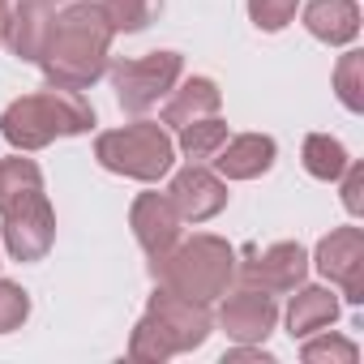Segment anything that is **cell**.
Returning <instances> with one entry per match:
<instances>
[{
    "label": "cell",
    "instance_id": "1",
    "mask_svg": "<svg viewBox=\"0 0 364 364\" xmlns=\"http://www.w3.org/2000/svg\"><path fill=\"white\" fill-rule=\"evenodd\" d=\"M112 26L103 18L99 5L77 0V5L60 9L48 26V43L39 52V69L48 77V86H65V90H86L107 73V48H112Z\"/></svg>",
    "mask_w": 364,
    "mask_h": 364
},
{
    "label": "cell",
    "instance_id": "2",
    "mask_svg": "<svg viewBox=\"0 0 364 364\" xmlns=\"http://www.w3.org/2000/svg\"><path fill=\"white\" fill-rule=\"evenodd\" d=\"M0 223H5V249L18 262H39L56 240V215L43 193V171L35 159H5L0 163Z\"/></svg>",
    "mask_w": 364,
    "mask_h": 364
},
{
    "label": "cell",
    "instance_id": "3",
    "mask_svg": "<svg viewBox=\"0 0 364 364\" xmlns=\"http://www.w3.org/2000/svg\"><path fill=\"white\" fill-rule=\"evenodd\" d=\"M90 124H95V107L82 99V90H65V86L26 95V99L9 103L5 116H0V133H5V141L14 150H43L56 137L86 133Z\"/></svg>",
    "mask_w": 364,
    "mask_h": 364
},
{
    "label": "cell",
    "instance_id": "4",
    "mask_svg": "<svg viewBox=\"0 0 364 364\" xmlns=\"http://www.w3.org/2000/svg\"><path fill=\"white\" fill-rule=\"evenodd\" d=\"M150 270H154V279H159L163 287H171V291H180V296L215 300V296H223L228 283L236 279V253H232V245L219 240V236H193V240H185V245L176 240V249H171L167 257H159Z\"/></svg>",
    "mask_w": 364,
    "mask_h": 364
},
{
    "label": "cell",
    "instance_id": "5",
    "mask_svg": "<svg viewBox=\"0 0 364 364\" xmlns=\"http://www.w3.org/2000/svg\"><path fill=\"white\" fill-rule=\"evenodd\" d=\"M95 159L116 171V176H133V180H159L167 176L171 159H176V146L167 137L163 124L154 120H137V124H124V129H112L95 141Z\"/></svg>",
    "mask_w": 364,
    "mask_h": 364
},
{
    "label": "cell",
    "instance_id": "6",
    "mask_svg": "<svg viewBox=\"0 0 364 364\" xmlns=\"http://www.w3.org/2000/svg\"><path fill=\"white\" fill-rule=\"evenodd\" d=\"M180 69H185L180 52H150V56H137V60H120V65H112V86H116L120 107L133 112V116L150 112L163 95L176 90Z\"/></svg>",
    "mask_w": 364,
    "mask_h": 364
},
{
    "label": "cell",
    "instance_id": "7",
    "mask_svg": "<svg viewBox=\"0 0 364 364\" xmlns=\"http://www.w3.org/2000/svg\"><path fill=\"white\" fill-rule=\"evenodd\" d=\"M146 317L159 326V334L167 338L171 355H176V351H193V347H202L206 334H210V326H215L206 300L180 296V291H171V287H159V291L150 296Z\"/></svg>",
    "mask_w": 364,
    "mask_h": 364
},
{
    "label": "cell",
    "instance_id": "8",
    "mask_svg": "<svg viewBox=\"0 0 364 364\" xmlns=\"http://www.w3.org/2000/svg\"><path fill=\"white\" fill-rule=\"evenodd\" d=\"M240 283L253 287V291H266V296H283V291H296L309 274V253L296 245V240H279L270 245L266 253H249V262L236 266Z\"/></svg>",
    "mask_w": 364,
    "mask_h": 364
},
{
    "label": "cell",
    "instance_id": "9",
    "mask_svg": "<svg viewBox=\"0 0 364 364\" xmlns=\"http://www.w3.org/2000/svg\"><path fill=\"white\" fill-rule=\"evenodd\" d=\"M317 270L343 287V300H364V232L360 228H334L317 245Z\"/></svg>",
    "mask_w": 364,
    "mask_h": 364
},
{
    "label": "cell",
    "instance_id": "10",
    "mask_svg": "<svg viewBox=\"0 0 364 364\" xmlns=\"http://www.w3.org/2000/svg\"><path fill=\"white\" fill-rule=\"evenodd\" d=\"M129 223H133V236H137V245L146 249V257H150V266H154L159 257H167V253L176 249L180 223H185V219L176 215V206H171L167 193H141V198L133 202Z\"/></svg>",
    "mask_w": 364,
    "mask_h": 364
},
{
    "label": "cell",
    "instance_id": "11",
    "mask_svg": "<svg viewBox=\"0 0 364 364\" xmlns=\"http://www.w3.org/2000/svg\"><path fill=\"white\" fill-rule=\"evenodd\" d=\"M167 198H171V206H176L180 219L206 223V219H215L228 206V185H223L215 171H206V167H185V171L171 180Z\"/></svg>",
    "mask_w": 364,
    "mask_h": 364
},
{
    "label": "cell",
    "instance_id": "12",
    "mask_svg": "<svg viewBox=\"0 0 364 364\" xmlns=\"http://www.w3.org/2000/svg\"><path fill=\"white\" fill-rule=\"evenodd\" d=\"M274 321H279L274 296L253 291V287H245V291H236V296L223 291L219 326L228 330V338H236V343H262V338L274 330Z\"/></svg>",
    "mask_w": 364,
    "mask_h": 364
},
{
    "label": "cell",
    "instance_id": "13",
    "mask_svg": "<svg viewBox=\"0 0 364 364\" xmlns=\"http://www.w3.org/2000/svg\"><path fill=\"white\" fill-rule=\"evenodd\" d=\"M215 163H219V176H228V180H253V176H262V171L274 167V137H266V133H240V137H232V141L219 146Z\"/></svg>",
    "mask_w": 364,
    "mask_h": 364
},
{
    "label": "cell",
    "instance_id": "14",
    "mask_svg": "<svg viewBox=\"0 0 364 364\" xmlns=\"http://www.w3.org/2000/svg\"><path fill=\"white\" fill-rule=\"evenodd\" d=\"M304 26L321 43H351L360 35V5L355 0H309L304 5Z\"/></svg>",
    "mask_w": 364,
    "mask_h": 364
},
{
    "label": "cell",
    "instance_id": "15",
    "mask_svg": "<svg viewBox=\"0 0 364 364\" xmlns=\"http://www.w3.org/2000/svg\"><path fill=\"white\" fill-rule=\"evenodd\" d=\"M219 103H223V95H219V86H215L210 77H189L180 90H171V99H167V107H163V124L185 129V124H193V120H202V116H215Z\"/></svg>",
    "mask_w": 364,
    "mask_h": 364
},
{
    "label": "cell",
    "instance_id": "16",
    "mask_svg": "<svg viewBox=\"0 0 364 364\" xmlns=\"http://www.w3.org/2000/svg\"><path fill=\"white\" fill-rule=\"evenodd\" d=\"M334 317H338V296L330 287H300L287 309V330H291V338H309V334L326 330Z\"/></svg>",
    "mask_w": 364,
    "mask_h": 364
},
{
    "label": "cell",
    "instance_id": "17",
    "mask_svg": "<svg viewBox=\"0 0 364 364\" xmlns=\"http://www.w3.org/2000/svg\"><path fill=\"white\" fill-rule=\"evenodd\" d=\"M48 26H52L48 9L26 5V0H22L18 9H9L5 43L14 48V56H22V60H39V52H43V43H48Z\"/></svg>",
    "mask_w": 364,
    "mask_h": 364
},
{
    "label": "cell",
    "instance_id": "18",
    "mask_svg": "<svg viewBox=\"0 0 364 364\" xmlns=\"http://www.w3.org/2000/svg\"><path fill=\"white\" fill-rule=\"evenodd\" d=\"M347 150L343 141H334L330 133H309L304 137V171L317 176V180H338L343 167H347Z\"/></svg>",
    "mask_w": 364,
    "mask_h": 364
},
{
    "label": "cell",
    "instance_id": "19",
    "mask_svg": "<svg viewBox=\"0 0 364 364\" xmlns=\"http://www.w3.org/2000/svg\"><path fill=\"white\" fill-rule=\"evenodd\" d=\"M99 9H103V18H107V26L120 35H133V31H146L154 18H159V9H163V0H99Z\"/></svg>",
    "mask_w": 364,
    "mask_h": 364
},
{
    "label": "cell",
    "instance_id": "20",
    "mask_svg": "<svg viewBox=\"0 0 364 364\" xmlns=\"http://www.w3.org/2000/svg\"><path fill=\"white\" fill-rule=\"evenodd\" d=\"M223 141H228V124L219 116H202V120L180 129V150H185V159H215Z\"/></svg>",
    "mask_w": 364,
    "mask_h": 364
},
{
    "label": "cell",
    "instance_id": "21",
    "mask_svg": "<svg viewBox=\"0 0 364 364\" xmlns=\"http://www.w3.org/2000/svg\"><path fill=\"white\" fill-rule=\"evenodd\" d=\"M334 90L347 112H364V52H347L334 69Z\"/></svg>",
    "mask_w": 364,
    "mask_h": 364
},
{
    "label": "cell",
    "instance_id": "22",
    "mask_svg": "<svg viewBox=\"0 0 364 364\" xmlns=\"http://www.w3.org/2000/svg\"><path fill=\"white\" fill-rule=\"evenodd\" d=\"M296 5L300 0H249V18L257 31H283L291 18H296Z\"/></svg>",
    "mask_w": 364,
    "mask_h": 364
},
{
    "label": "cell",
    "instance_id": "23",
    "mask_svg": "<svg viewBox=\"0 0 364 364\" xmlns=\"http://www.w3.org/2000/svg\"><path fill=\"white\" fill-rule=\"evenodd\" d=\"M26 313H31V296H26L18 283L0 279V334L18 330V326L26 321Z\"/></svg>",
    "mask_w": 364,
    "mask_h": 364
},
{
    "label": "cell",
    "instance_id": "24",
    "mask_svg": "<svg viewBox=\"0 0 364 364\" xmlns=\"http://www.w3.org/2000/svg\"><path fill=\"white\" fill-rule=\"evenodd\" d=\"M129 355H133V360H167V355H171L167 338L159 334V326H154L150 317L137 321V330H133V338H129Z\"/></svg>",
    "mask_w": 364,
    "mask_h": 364
},
{
    "label": "cell",
    "instance_id": "25",
    "mask_svg": "<svg viewBox=\"0 0 364 364\" xmlns=\"http://www.w3.org/2000/svg\"><path fill=\"white\" fill-rule=\"evenodd\" d=\"M300 355H304V360H313V364H317V360L355 364V355H360V351H355V343H347V338H334V334H321V338H313V334H309V343L300 347Z\"/></svg>",
    "mask_w": 364,
    "mask_h": 364
},
{
    "label": "cell",
    "instance_id": "26",
    "mask_svg": "<svg viewBox=\"0 0 364 364\" xmlns=\"http://www.w3.org/2000/svg\"><path fill=\"white\" fill-rule=\"evenodd\" d=\"M343 206H347L351 215L364 210V167H360V163H347V167H343Z\"/></svg>",
    "mask_w": 364,
    "mask_h": 364
},
{
    "label": "cell",
    "instance_id": "27",
    "mask_svg": "<svg viewBox=\"0 0 364 364\" xmlns=\"http://www.w3.org/2000/svg\"><path fill=\"white\" fill-rule=\"evenodd\" d=\"M5 26H9V5L0 0V43H5Z\"/></svg>",
    "mask_w": 364,
    "mask_h": 364
},
{
    "label": "cell",
    "instance_id": "28",
    "mask_svg": "<svg viewBox=\"0 0 364 364\" xmlns=\"http://www.w3.org/2000/svg\"><path fill=\"white\" fill-rule=\"evenodd\" d=\"M26 5H39V9H56V5H65V0H26Z\"/></svg>",
    "mask_w": 364,
    "mask_h": 364
}]
</instances>
